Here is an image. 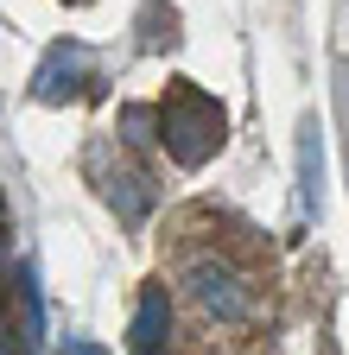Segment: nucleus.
Instances as JSON below:
<instances>
[{
    "mask_svg": "<svg viewBox=\"0 0 349 355\" xmlns=\"http://www.w3.org/2000/svg\"><path fill=\"white\" fill-rule=\"evenodd\" d=\"M159 140L178 165H203L223 146V108H216L197 83H171L159 102Z\"/></svg>",
    "mask_w": 349,
    "mask_h": 355,
    "instance_id": "f257e3e1",
    "label": "nucleus"
},
{
    "mask_svg": "<svg viewBox=\"0 0 349 355\" xmlns=\"http://www.w3.org/2000/svg\"><path fill=\"white\" fill-rule=\"evenodd\" d=\"M90 83H96V58H90V44L58 38L51 51L38 58V70H32V102L64 108V102H76V96H90Z\"/></svg>",
    "mask_w": 349,
    "mask_h": 355,
    "instance_id": "f03ea898",
    "label": "nucleus"
},
{
    "mask_svg": "<svg viewBox=\"0 0 349 355\" xmlns=\"http://www.w3.org/2000/svg\"><path fill=\"white\" fill-rule=\"evenodd\" d=\"M185 286H191V298L210 311L216 324H241V318H248V304H254L229 266H210V260H203V266H191V273H185Z\"/></svg>",
    "mask_w": 349,
    "mask_h": 355,
    "instance_id": "7ed1b4c3",
    "label": "nucleus"
},
{
    "mask_svg": "<svg viewBox=\"0 0 349 355\" xmlns=\"http://www.w3.org/2000/svg\"><path fill=\"white\" fill-rule=\"evenodd\" d=\"M324 209V127L318 114L298 121V216Z\"/></svg>",
    "mask_w": 349,
    "mask_h": 355,
    "instance_id": "20e7f679",
    "label": "nucleus"
},
{
    "mask_svg": "<svg viewBox=\"0 0 349 355\" xmlns=\"http://www.w3.org/2000/svg\"><path fill=\"white\" fill-rule=\"evenodd\" d=\"M127 336H134V355H165V349H171V304H165V286H146V292H140Z\"/></svg>",
    "mask_w": 349,
    "mask_h": 355,
    "instance_id": "39448f33",
    "label": "nucleus"
},
{
    "mask_svg": "<svg viewBox=\"0 0 349 355\" xmlns=\"http://www.w3.org/2000/svg\"><path fill=\"white\" fill-rule=\"evenodd\" d=\"M102 191H108V203L121 209V222H127V229H140V222H146L153 191H146V178H140V171H108V178H102Z\"/></svg>",
    "mask_w": 349,
    "mask_h": 355,
    "instance_id": "423d86ee",
    "label": "nucleus"
},
{
    "mask_svg": "<svg viewBox=\"0 0 349 355\" xmlns=\"http://www.w3.org/2000/svg\"><path fill=\"white\" fill-rule=\"evenodd\" d=\"M134 26H140V44H146V51H171V44L185 38L178 32V7H165V0H146Z\"/></svg>",
    "mask_w": 349,
    "mask_h": 355,
    "instance_id": "0eeeda50",
    "label": "nucleus"
},
{
    "mask_svg": "<svg viewBox=\"0 0 349 355\" xmlns=\"http://www.w3.org/2000/svg\"><path fill=\"white\" fill-rule=\"evenodd\" d=\"M13 292H19V324H26V343H38V336H45V298H38V266H32V260L13 273Z\"/></svg>",
    "mask_w": 349,
    "mask_h": 355,
    "instance_id": "6e6552de",
    "label": "nucleus"
},
{
    "mask_svg": "<svg viewBox=\"0 0 349 355\" xmlns=\"http://www.w3.org/2000/svg\"><path fill=\"white\" fill-rule=\"evenodd\" d=\"M337 114H343V127H349V64H337Z\"/></svg>",
    "mask_w": 349,
    "mask_h": 355,
    "instance_id": "1a4fd4ad",
    "label": "nucleus"
},
{
    "mask_svg": "<svg viewBox=\"0 0 349 355\" xmlns=\"http://www.w3.org/2000/svg\"><path fill=\"white\" fill-rule=\"evenodd\" d=\"M64 355H108V349H102V343H90V336H70V343H64Z\"/></svg>",
    "mask_w": 349,
    "mask_h": 355,
    "instance_id": "9d476101",
    "label": "nucleus"
},
{
    "mask_svg": "<svg viewBox=\"0 0 349 355\" xmlns=\"http://www.w3.org/2000/svg\"><path fill=\"white\" fill-rule=\"evenodd\" d=\"M0 355H7V343H0Z\"/></svg>",
    "mask_w": 349,
    "mask_h": 355,
    "instance_id": "9b49d317",
    "label": "nucleus"
}]
</instances>
